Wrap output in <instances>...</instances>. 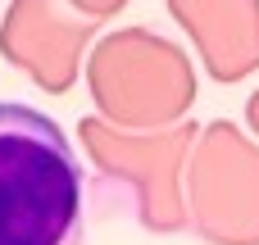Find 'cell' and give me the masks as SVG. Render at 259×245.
Here are the masks:
<instances>
[{
    "label": "cell",
    "instance_id": "6da1fadb",
    "mask_svg": "<svg viewBox=\"0 0 259 245\" xmlns=\"http://www.w3.org/2000/svg\"><path fill=\"white\" fill-rule=\"evenodd\" d=\"M87 173L64 127L0 100V245H82Z\"/></svg>",
    "mask_w": 259,
    "mask_h": 245
}]
</instances>
